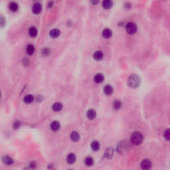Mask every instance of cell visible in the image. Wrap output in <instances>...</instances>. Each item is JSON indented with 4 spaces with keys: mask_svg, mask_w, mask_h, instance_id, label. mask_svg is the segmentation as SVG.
<instances>
[{
    "mask_svg": "<svg viewBox=\"0 0 170 170\" xmlns=\"http://www.w3.org/2000/svg\"><path fill=\"white\" fill-rule=\"evenodd\" d=\"M163 136H164L165 139H166L167 140H169L170 138V132L169 129H167L166 131L164 132V134H163Z\"/></svg>",
    "mask_w": 170,
    "mask_h": 170,
    "instance_id": "cell-28",
    "label": "cell"
},
{
    "mask_svg": "<svg viewBox=\"0 0 170 170\" xmlns=\"http://www.w3.org/2000/svg\"><path fill=\"white\" fill-rule=\"evenodd\" d=\"M103 36L106 39L110 38L112 36V31L109 28H106L103 31Z\"/></svg>",
    "mask_w": 170,
    "mask_h": 170,
    "instance_id": "cell-11",
    "label": "cell"
},
{
    "mask_svg": "<svg viewBox=\"0 0 170 170\" xmlns=\"http://www.w3.org/2000/svg\"><path fill=\"white\" fill-rule=\"evenodd\" d=\"M41 53L43 55L47 56V55H48L49 53H50V50H49V49H48V48L45 47L41 50Z\"/></svg>",
    "mask_w": 170,
    "mask_h": 170,
    "instance_id": "cell-29",
    "label": "cell"
},
{
    "mask_svg": "<svg viewBox=\"0 0 170 170\" xmlns=\"http://www.w3.org/2000/svg\"><path fill=\"white\" fill-rule=\"evenodd\" d=\"M151 162L149 160H144L141 162L140 164V167H141V170H150L151 169Z\"/></svg>",
    "mask_w": 170,
    "mask_h": 170,
    "instance_id": "cell-4",
    "label": "cell"
},
{
    "mask_svg": "<svg viewBox=\"0 0 170 170\" xmlns=\"http://www.w3.org/2000/svg\"><path fill=\"white\" fill-rule=\"evenodd\" d=\"M63 105L61 103H55L52 105V110L55 112H59L62 110Z\"/></svg>",
    "mask_w": 170,
    "mask_h": 170,
    "instance_id": "cell-12",
    "label": "cell"
},
{
    "mask_svg": "<svg viewBox=\"0 0 170 170\" xmlns=\"http://www.w3.org/2000/svg\"><path fill=\"white\" fill-rule=\"evenodd\" d=\"M128 149V143L124 142V141L120 143L117 146V150H118V152L120 153V154H122L124 151H126Z\"/></svg>",
    "mask_w": 170,
    "mask_h": 170,
    "instance_id": "cell-5",
    "label": "cell"
},
{
    "mask_svg": "<svg viewBox=\"0 0 170 170\" xmlns=\"http://www.w3.org/2000/svg\"><path fill=\"white\" fill-rule=\"evenodd\" d=\"M32 11L35 14H39L42 11V5L39 2H36L33 4Z\"/></svg>",
    "mask_w": 170,
    "mask_h": 170,
    "instance_id": "cell-7",
    "label": "cell"
},
{
    "mask_svg": "<svg viewBox=\"0 0 170 170\" xmlns=\"http://www.w3.org/2000/svg\"><path fill=\"white\" fill-rule=\"evenodd\" d=\"M2 163H3V164L7 166H12V165H13V163H14V160H13V159L8 156H3L2 159Z\"/></svg>",
    "mask_w": 170,
    "mask_h": 170,
    "instance_id": "cell-6",
    "label": "cell"
},
{
    "mask_svg": "<svg viewBox=\"0 0 170 170\" xmlns=\"http://www.w3.org/2000/svg\"><path fill=\"white\" fill-rule=\"evenodd\" d=\"M60 34H61V31L58 29H52L50 31V33H49L50 37L52 38H57L60 35Z\"/></svg>",
    "mask_w": 170,
    "mask_h": 170,
    "instance_id": "cell-15",
    "label": "cell"
},
{
    "mask_svg": "<svg viewBox=\"0 0 170 170\" xmlns=\"http://www.w3.org/2000/svg\"><path fill=\"white\" fill-rule=\"evenodd\" d=\"M113 5V2L109 0H106L103 2V6L104 9H110L111 8Z\"/></svg>",
    "mask_w": 170,
    "mask_h": 170,
    "instance_id": "cell-23",
    "label": "cell"
},
{
    "mask_svg": "<svg viewBox=\"0 0 170 170\" xmlns=\"http://www.w3.org/2000/svg\"><path fill=\"white\" fill-rule=\"evenodd\" d=\"M19 126H20V122L19 121H15L14 123H13V128L14 129H18L19 128Z\"/></svg>",
    "mask_w": 170,
    "mask_h": 170,
    "instance_id": "cell-30",
    "label": "cell"
},
{
    "mask_svg": "<svg viewBox=\"0 0 170 170\" xmlns=\"http://www.w3.org/2000/svg\"><path fill=\"white\" fill-rule=\"evenodd\" d=\"M70 137H71V140L72 141H78L80 139V135L78 134V132H77L76 131H73L71 132V135H70Z\"/></svg>",
    "mask_w": 170,
    "mask_h": 170,
    "instance_id": "cell-16",
    "label": "cell"
},
{
    "mask_svg": "<svg viewBox=\"0 0 170 170\" xmlns=\"http://www.w3.org/2000/svg\"><path fill=\"white\" fill-rule=\"evenodd\" d=\"M23 63L25 65H28L29 64V61L27 58H24L23 60Z\"/></svg>",
    "mask_w": 170,
    "mask_h": 170,
    "instance_id": "cell-32",
    "label": "cell"
},
{
    "mask_svg": "<svg viewBox=\"0 0 170 170\" xmlns=\"http://www.w3.org/2000/svg\"><path fill=\"white\" fill-rule=\"evenodd\" d=\"M9 10L12 11V12H18L19 9V4L16 2H11L9 4Z\"/></svg>",
    "mask_w": 170,
    "mask_h": 170,
    "instance_id": "cell-13",
    "label": "cell"
},
{
    "mask_svg": "<svg viewBox=\"0 0 170 170\" xmlns=\"http://www.w3.org/2000/svg\"><path fill=\"white\" fill-rule=\"evenodd\" d=\"M76 155L73 153H71V154H69L66 156V161L69 164H72L76 161Z\"/></svg>",
    "mask_w": 170,
    "mask_h": 170,
    "instance_id": "cell-9",
    "label": "cell"
},
{
    "mask_svg": "<svg viewBox=\"0 0 170 170\" xmlns=\"http://www.w3.org/2000/svg\"><path fill=\"white\" fill-rule=\"evenodd\" d=\"M2 97V93H1V91H0V98Z\"/></svg>",
    "mask_w": 170,
    "mask_h": 170,
    "instance_id": "cell-34",
    "label": "cell"
},
{
    "mask_svg": "<svg viewBox=\"0 0 170 170\" xmlns=\"http://www.w3.org/2000/svg\"><path fill=\"white\" fill-rule=\"evenodd\" d=\"M84 163L87 166H92L94 163V160L92 157H87L84 160Z\"/></svg>",
    "mask_w": 170,
    "mask_h": 170,
    "instance_id": "cell-25",
    "label": "cell"
},
{
    "mask_svg": "<svg viewBox=\"0 0 170 170\" xmlns=\"http://www.w3.org/2000/svg\"><path fill=\"white\" fill-rule=\"evenodd\" d=\"M122 107V103L120 100H115L113 103V108L115 110H119Z\"/></svg>",
    "mask_w": 170,
    "mask_h": 170,
    "instance_id": "cell-26",
    "label": "cell"
},
{
    "mask_svg": "<svg viewBox=\"0 0 170 170\" xmlns=\"http://www.w3.org/2000/svg\"><path fill=\"white\" fill-rule=\"evenodd\" d=\"M33 100H34V96L32 95V94H27L23 98V101L26 104H31V103H33Z\"/></svg>",
    "mask_w": 170,
    "mask_h": 170,
    "instance_id": "cell-20",
    "label": "cell"
},
{
    "mask_svg": "<svg viewBox=\"0 0 170 170\" xmlns=\"http://www.w3.org/2000/svg\"><path fill=\"white\" fill-rule=\"evenodd\" d=\"M87 116L88 117V119L90 120H92V119H94L97 116V112L94 110L93 109H90L87 111Z\"/></svg>",
    "mask_w": 170,
    "mask_h": 170,
    "instance_id": "cell-17",
    "label": "cell"
},
{
    "mask_svg": "<svg viewBox=\"0 0 170 170\" xmlns=\"http://www.w3.org/2000/svg\"><path fill=\"white\" fill-rule=\"evenodd\" d=\"M141 83V78L137 75H132L128 79V85L132 88H137Z\"/></svg>",
    "mask_w": 170,
    "mask_h": 170,
    "instance_id": "cell-1",
    "label": "cell"
},
{
    "mask_svg": "<svg viewBox=\"0 0 170 170\" xmlns=\"http://www.w3.org/2000/svg\"><path fill=\"white\" fill-rule=\"evenodd\" d=\"M6 19L3 17V15L0 14V28H3L5 26Z\"/></svg>",
    "mask_w": 170,
    "mask_h": 170,
    "instance_id": "cell-27",
    "label": "cell"
},
{
    "mask_svg": "<svg viewBox=\"0 0 170 170\" xmlns=\"http://www.w3.org/2000/svg\"><path fill=\"white\" fill-rule=\"evenodd\" d=\"M26 50L28 55H33V53L35 52V47H34V46L32 44H29L27 47Z\"/></svg>",
    "mask_w": 170,
    "mask_h": 170,
    "instance_id": "cell-24",
    "label": "cell"
},
{
    "mask_svg": "<svg viewBox=\"0 0 170 170\" xmlns=\"http://www.w3.org/2000/svg\"><path fill=\"white\" fill-rule=\"evenodd\" d=\"M50 128L53 131L56 132L61 128V124H60L59 122L56 121V120H54V121H53L52 122L50 123Z\"/></svg>",
    "mask_w": 170,
    "mask_h": 170,
    "instance_id": "cell-8",
    "label": "cell"
},
{
    "mask_svg": "<svg viewBox=\"0 0 170 170\" xmlns=\"http://www.w3.org/2000/svg\"><path fill=\"white\" fill-rule=\"evenodd\" d=\"M103 56H104V55H103V53L101 50H97L93 54V58L95 60H97V61H100V60H102Z\"/></svg>",
    "mask_w": 170,
    "mask_h": 170,
    "instance_id": "cell-14",
    "label": "cell"
},
{
    "mask_svg": "<svg viewBox=\"0 0 170 170\" xmlns=\"http://www.w3.org/2000/svg\"><path fill=\"white\" fill-rule=\"evenodd\" d=\"M36 163L34 162V161H33V162H31L30 164H29V167H30L31 169H34L36 168Z\"/></svg>",
    "mask_w": 170,
    "mask_h": 170,
    "instance_id": "cell-31",
    "label": "cell"
},
{
    "mask_svg": "<svg viewBox=\"0 0 170 170\" xmlns=\"http://www.w3.org/2000/svg\"><path fill=\"white\" fill-rule=\"evenodd\" d=\"M29 34L31 37H37L38 34V31L37 29V28H35V27H30V29H29Z\"/></svg>",
    "mask_w": 170,
    "mask_h": 170,
    "instance_id": "cell-21",
    "label": "cell"
},
{
    "mask_svg": "<svg viewBox=\"0 0 170 170\" xmlns=\"http://www.w3.org/2000/svg\"><path fill=\"white\" fill-rule=\"evenodd\" d=\"M126 31L127 33H128L130 35H133L137 31V25L132 22L128 23L126 25Z\"/></svg>",
    "mask_w": 170,
    "mask_h": 170,
    "instance_id": "cell-3",
    "label": "cell"
},
{
    "mask_svg": "<svg viewBox=\"0 0 170 170\" xmlns=\"http://www.w3.org/2000/svg\"><path fill=\"white\" fill-rule=\"evenodd\" d=\"M113 90H114L113 87L110 84L106 85L104 88V92L106 95H110V94H112Z\"/></svg>",
    "mask_w": 170,
    "mask_h": 170,
    "instance_id": "cell-18",
    "label": "cell"
},
{
    "mask_svg": "<svg viewBox=\"0 0 170 170\" xmlns=\"http://www.w3.org/2000/svg\"><path fill=\"white\" fill-rule=\"evenodd\" d=\"M130 140L134 145H140L144 140V136L140 132H135L132 134Z\"/></svg>",
    "mask_w": 170,
    "mask_h": 170,
    "instance_id": "cell-2",
    "label": "cell"
},
{
    "mask_svg": "<svg viewBox=\"0 0 170 170\" xmlns=\"http://www.w3.org/2000/svg\"><path fill=\"white\" fill-rule=\"evenodd\" d=\"M94 82H97V83H101V82H103L104 81V77L103 74L98 73L94 76Z\"/></svg>",
    "mask_w": 170,
    "mask_h": 170,
    "instance_id": "cell-19",
    "label": "cell"
},
{
    "mask_svg": "<svg viewBox=\"0 0 170 170\" xmlns=\"http://www.w3.org/2000/svg\"><path fill=\"white\" fill-rule=\"evenodd\" d=\"M53 5V3H52V2H49V3H48V6H49V7H51Z\"/></svg>",
    "mask_w": 170,
    "mask_h": 170,
    "instance_id": "cell-33",
    "label": "cell"
},
{
    "mask_svg": "<svg viewBox=\"0 0 170 170\" xmlns=\"http://www.w3.org/2000/svg\"><path fill=\"white\" fill-rule=\"evenodd\" d=\"M114 155V150L112 148H108L104 152V157L107 159H111Z\"/></svg>",
    "mask_w": 170,
    "mask_h": 170,
    "instance_id": "cell-10",
    "label": "cell"
},
{
    "mask_svg": "<svg viewBox=\"0 0 170 170\" xmlns=\"http://www.w3.org/2000/svg\"><path fill=\"white\" fill-rule=\"evenodd\" d=\"M100 144L97 140H94L91 143V148L93 151H98L100 149Z\"/></svg>",
    "mask_w": 170,
    "mask_h": 170,
    "instance_id": "cell-22",
    "label": "cell"
}]
</instances>
